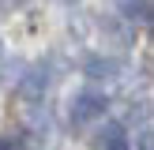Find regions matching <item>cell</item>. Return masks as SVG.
Wrapping results in <instances>:
<instances>
[{
	"mask_svg": "<svg viewBox=\"0 0 154 150\" xmlns=\"http://www.w3.org/2000/svg\"><path fill=\"white\" fill-rule=\"evenodd\" d=\"M98 150H128V139H124V128L120 124H105L98 128V139H94Z\"/></svg>",
	"mask_w": 154,
	"mask_h": 150,
	"instance_id": "cell-3",
	"label": "cell"
},
{
	"mask_svg": "<svg viewBox=\"0 0 154 150\" xmlns=\"http://www.w3.org/2000/svg\"><path fill=\"white\" fill-rule=\"evenodd\" d=\"M0 52H4V41H0Z\"/></svg>",
	"mask_w": 154,
	"mask_h": 150,
	"instance_id": "cell-7",
	"label": "cell"
},
{
	"mask_svg": "<svg viewBox=\"0 0 154 150\" xmlns=\"http://www.w3.org/2000/svg\"><path fill=\"white\" fill-rule=\"evenodd\" d=\"M105 98L102 94H94V90H83L79 98H75V105H72V116H75V124H83V120H94V116H105Z\"/></svg>",
	"mask_w": 154,
	"mask_h": 150,
	"instance_id": "cell-1",
	"label": "cell"
},
{
	"mask_svg": "<svg viewBox=\"0 0 154 150\" xmlns=\"http://www.w3.org/2000/svg\"><path fill=\"white\" fill-rule=\"evenodd\" d=\"M0 150H15V139H0Z\"/></svg>",
	"mask_w": 154,
	"mask_h": 150,
	"instance_id": "cell-6",
	"label": "cell"
},
{
	"mask_svg": "<svg viewBox=\"0 0 154 150\" xmlns=\"http://www.w3.org/2000/svg\"><path fill=\"white\" fill-rule=\"evenodd\" d=\"M45 86H49L45 68H30L26 75H19V98H26V101H38L45 94Z\"/></svg>",
	"mask_w": 154,
	"mask_h": 150,
	"instance_id": "cell-2",
	"label": "cell"
},
{
	"mask_svg": "<svg viewBox=\"0 0 154 150\" xmlns=\"http://www.w3.org/2000/svg\"><path fill=\"white\" fill-rule=\"evenodd\" d=\"M117 71H120V60H113V56H90L87 60L90 79H117Z\"/></svg>",
	"mask_w": 154,
	"mask_h": 150,
	"instance_id": "cell-4",
	"label": "cell"
},
{
	"mask_svg": "<svg viewBox=\"0 0 154 150\" xmlns=\"http://www.w3.org/2000/svg\"><path fill=\"white\" fill-rule=\"evenodd\" d=\"M120 11L128 19H150V0H120Z\"/></svg>",
	"mask_w": 154,
	"mask_h": 150,
	"instance_id": "cell-5",
	"label": "cell"
}]
</instances>
